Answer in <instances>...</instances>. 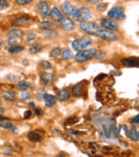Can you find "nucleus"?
<instances>
[{
	"label": "nucleus",
	"mask_w": 139,
	"mask_h": 157,
	"mask_svg": "<svg viewBox=\"0 0 139 157\" xmlns=\"http://www.w3.org/2000/svg\"><path fill=\"white\" fill-rule=\"evenodd\" d=\"M24 47H19V46H14V47H10L8 49V52L9 53H20L21 52L24 51Z\"/></svg>",
	"instance_id": "4be33fe9"
},
{
	"label": "nucleus",
	"mask_w": 139,
	"mask_h": 157,
	"mask_svg": "<svg viewBox=\"0 0 139 157\" xmlns=\"http://www.w3.org/2000/svg\"><path fill=\"white\" fill-rule=\"evenodd\" d=\"M61 54H62V50L60 47H55L51 52V56L52 58H58Z\"/></svg>",
	"instance_id": "a878e982"
},
{
	"label": "nucleus",
	"mask_w": 139,
	"mask_h": 157,
	"mask_svg": "<svg viewBox=\"0 0 139 157\" xmlns=\"http://www.w3.org/2000/svg\"><path fill=\"white\" fill-rule=\"evenodd\" d=\"M9 7V3L7 0H0V10H4Z\"/></svg>",
	"instance_id": "2f4dec72"
},
{
	"label": "nucleus",
	"mask_w": 139,
	"mask_h": 157,
	"mask_svg": "<svg viewBox=\"0 0 139 157\" xmlns=\"http://www.w3.org/2000/svg\"><path fill=\"white\" fill-rule=\"evenodd\" d=\"M57 97L61 101H68V99L70 98V93H69L68 89H62L60 91V93L58 94Z\"/></svg>",
	"instance_id": "6ab92c4d"
},
{
	"label": "nucleus",
	"mask_w": 139,
	"mask_h": 157,
	"mask_svg": "<svg viewBox=\"0 0 139 157\" xmlns=\"http://www.w3.org/2000/svg\"><path fill=\"white\" fill-rule=\"evenodd\" d=\"M98 52L97 49L95 48H90V49H84L80 51L75 56V60L79 63H83L85 61H88L96 57Z\"/></svg>",
	"instance_id": "f257e3e1"
},
{
	"label": "nucleus",
	"mask_w": 139,
	"mask_h": 157,
	"mask_svg": "<svg viewBox=\"0 0 139 157\" xmlns=\"http://www.w3.org/2000/svg\"><path fill=\"white\" fill-rule=\"evenodd\" d=\"M4 154H6L7 155H12V152H11L10 150H6V151H4Z\"/></svg>",
	"instance_id": "37998d69"
},
{
	"label": "nucleus",
	"mask_w": 139,
	"mask_h": 157,
	"mask_svg": "<svg viewBox=\"0 0 139 157\" xmlns=\"http://www.w3.org/2000/svg\"><path fill=\"white\" fill-rule=\"evenodd\" d=\"M18 89L21 90V91H26L29 89V83L27 82L26 81H21L18 82Z\"/></svg>",
	"instance_id": "b1692460"
},
{
	"label": "nucleus",
	"mask_w": 139,
	"mask_h": 157,
	"mask_svg": "<svg viewBox=\"0 0 139 157\" xmlns=\"http://www.w3.org/2000/svg\"><path fill=\"white\" fill-rule=\"evenodd\" d=\"M2 96L6 101H15L16 99V93L14 91H6L2 93Z\"/></svg>",
	"instance_id": "a211bd4d"
},
{
	"label": "nucleus",
	"mask_w": 139,
	"mask_h": 157,
	"mask_svg": "<svg viewBox=\"0 0 139 157\" xmlns=\"http://www.w3.org/2000/svg\"><path fill=\"white\" fill-rule=\"evenodd\" d=\"M106 56H107V53L106 52H97V55H96V59H103L104 58H105Z\"/></svg>",
	"instance_id": "c9c22d12"
},
{
	"label": "nucleus",
	"mask_w": 139,
	"mask_h": 157,
	"mask_svg": "<svg viewBox=\"0 0 139 157\" xmlns=\"http://www.w3.org/2000/svg\"><path fill=\"white\" fill-rule=\"evenodd\" d=\"M80 29L82 31L90 34L97 33L98 29H100V27L96 22H89V21H84L80 22Z\"/></svg>",
	"instance_id": "39448f33"
},
{
	"label": "nucleus",
	"mask_w": 139,
	"mask_h": 157,
	"mask_svg": "<svg viewBox=\"0 0 139 157\" xmlns=\"http://www.w3.org/2000/svg\"><path fill=\"white\" fill-rule=\"evenodd\" d=\"M18 44V40L16 38H9V40L7 41V45L9 47H14V46H16Z\"/></svg>",
	"instance_id": "7c9ffc66"
},
{
	"label": "nucleus",
	"mask_w": 139,
	"mask_h": 157,
	"mask_svg": "<svg viewBox=\"0 0 139 157\" xmlns=\"http://www.w3.org/2000/svg\"><path fill=\"white\" fill-rule=\"evenodd\" d=\"M30 21V18L28 17H21L14 22L13 25H25Z\"/></svg>",
	"instance_id": "412c9836"
},
{
	"label": "nucleus",
	"mask_w": 139,
	"mask_h": 157,
	"mask_svg": "<svg viewBox=\"0 0 139 157\" xmlns=\"http://www.w3.org/2000/svg\"><path fill=\"white\" fill-rule=\"evenodd\" d=\"M51 18L56 22H61L64 18L63 15L56 7H52L51 10Z\"/></svg>",
	"instance_id": "f8f14e48"
},
{
	"label": "nucleus",
	"mask_w": 139,
	"mask_h": 157,
	"mask_svg": "<svg viewBox=\"0 0 139 157\" xmlns=\"http://www.w3.org/2000/svg\"><path fill=\"white\" fill-rule=\"evenodd\" d=\"M96 35L99 38L109 41H114L118 40V35L114 34V32L109 31L108 29H98L96 33Z\"/></svg>",
	"instance_id": "423d86ee"
},
{
	"label": "nucleus",
	"mask_w": 139,
	"mask_h": 157,
	"mask_svg": "<svg viewBox=\"0 0 139 157\" xmlns=\"http://www.w3.org/2000/svg\"><path fill=\"white\" fill-rule=\"evenodd\" d=\"M108 16L111 17L114 20H118V21H123L126 19V15L124 12V8L120 5L114 6V8L111 9V10L109 11Z\"/></svg>",
	"instance_id": "20e7f679"
},
{
	"label": "nucleus",
	"mask_w": 139,
	"mask_h": 157,
	"mask_svg": "<svg viewBox=\"0 0 139 157\" xmlns=\"http://www.w3.org/2000/svg\"><path fill=\"white\" fill-rule=\"evenodd\" d=\"M27 138L31 142L37 143V142H40V141L42 140V136L37 132H30L27 134Z\"/></svg>",
	"instance_id": "f3484780"
},
{
	"label": "nucleus",
	"mask_w": 139,
	"mask_h": 157,
	"mask_svg": "<svg viewBox=\"0 0 139 157\" xmlns=\"http://www.w3.org/2000/svg\"><path fill=\"white\" fill-rule=\"evenodd\" d=\"M91 45H92V40L90 37H82V38L77 39L72 42L73 49L78 52L86 49L87 47Z\"/></svg>",
	"instance_id": "7ed1b4c3"
},
{
	"label": "nucleus",
	"mask_w": 139,
	"mask_h": 157,
	"mask_svg": "<svg viewBox=\"0 0 139 157\" xmlns=\"http://www.w3.org/2000/svg\"><path fill=\"white\" fill-rule=\"evenodd\" d=\"M40 65H41V67L43 69H45V70H49V69L52 68V65L49 62V61H46V60H42L41 62H40Z\"/></svg>",
	"instance_id": "c85d7f7f"
},
{
	"label": "nucleus",
	"mask_w": 139,
	"mask_h": 157,
	"mask_svg": "<svg viewBox=\"0 0 139 157\" xmlns=\"http://www.w3.org/2000/svg\"><path fill=\"white\" fill-rule=\"evenodd\" d=\"M32 116V112L30 110H27L26 111L25 113H24V119H30V117Z\"/></svg>",
	"instance_id": "4c0bfd02"
},
{
	"label": "nucleus",
	"mask_w": 139,
	"mask_h": 157,
	"mask_svg": "<svg viewBox=\"0 0 139 157\" xmlns=\"http://www.w3.org/2000/svg\"><path fill=\"white\" fill-rule=\"evenodd\" d=\"M38 11L40 16L45 19L51 18V9L45 1H40L38 4Z\"/></svg>",
	"instance_id": "0eeeda50"
},
{
	"label": "nucleus",
	"mask_w": 139,
	"mask_h": 157,
	"mask_svg": "<svg viewBox=\"0 0 139 157\" xmlns=\"http://www.w3.org/2000/svg\"><path fill=\"white\" fill-rule=\"evenodd\" d=\"M34 0H16V4L19 5H26V4H28L30 3H32Z\"/></svg>",
	"instance_id": "72a5a7b5"
},
{
	"label": "nucleus",
	"mask_w": 139,
	"mask_h": 157,
	"mask_svg": "<svg viewBox=\"0 0 139 157\" xmlns=\"http://www.w3.org/2000/svg\"><path fill=\"white\" fill-rule=\"evenodd\" d=\"M28 106H29L30 108H34V106H35V104H34V102H30L29 104H28Z\"/></svg>",
	"instance_id": "79ce46f5"
},
{
	"label": "nucleus",
	"mask_w": 139,
	"mask_h": 157,
	"mask_svg": "<svg viewBox=\"0 0 139 157\" xmlns=\"http://www.w3.org/2000/svg\"><path fill=\"white\" fill-rule=\"evenodd\" d=\"M44 101H45V106L47 107H52L53 106H55L56 101H55V97L52 94H45L44 95Z\"/></svg>",
	"instance_id": "2eb2a0df"
},
{
	"label": "nucleus",
	"mask_w": 139,
	"mask_h": 157,
	"mask_svg": "<svg viewBox=\"0 0 139 157\" xmlns=\"http://www.w3.org/2000/svg\"><path fill=\"white\" fill-rule=\"evenodd\" d=\"M36 38V34H34V33H30L29 34H27V41H33Z\"/></svg>",
	"instance_id": "e433bc0d"
},
{
	"label": "nucleus",
	"mask_w": 139,
	"mask_h": 157,
	"mask_svg": "<svg viewBox=\"0 0 139 157\" xmlns=\"http://www.w3.org/2000/svg\"><path fill=\"white\" fill-rule=\"evenodd\" d=\"M3 45H4V41L2 40H0V50L3 48Z\"/></svg>",
	"instance_id": "a18cd8bd"
},
{
	"label": "nucleus",
	"mask_w": 139,
	"mask_h": 157,
	"mask_svg": "<svg viewBox=\"0 0 139 157\" xmlns=\"http://www.w3.org/2000/svg\"><path fill=\"white\" fill-rule=\"evenodd\" d=\"M101 25L104 27L106 29L111 30V31H117L119 29V25L116 21L110 18H103L101 21Z\"/></svg>",
	"instance_id": "1a4fd4ad"
},
{
	"label": "nucleus",
	"mask_w": 139,
	"mask_h": 157,
	"mask_svg": "<svg viewBox=\"0 0 139 157\" xmlns=\"http://www.w3.org/2000/svg\"><path fill=\"white\" fill-rule=\"evenodd\" d=\"M4 113V108H2V107H0V116L1 115H3Z\"/></svg>",
	"instance_id": "c03bdc74"
},
{
	"label": "nucleus",
	"mask_w": 139,
	"mask_h": 157,
	"mask_svg": "<svg viewBox=\"0 0 139 157\" xmlns=\"http://www.w3.org/2000/svg\"><path fill=\"white\" fill-rule=\"evenodd\" d=\"M124 65L128 67H139V58H129L121 61Z\"/></svg>",
	"instance_id": "ddd939ff"
},
{
	"label": "nucleus",
	"mask_w": 139,
	"mask_h": 157,
	"mask_svg": "<svg viewBox=\"0 0 139 157\" xmlns=\"http://www.w3.org/2000/svg\"><path fill=\"white\" fill-rule=\"evenodd\" d=\"M40 24H41L43 27L46 28V29H54V28H56V26H55L54 23L50 22V21H42V22H40Z\"/></svg>",
	"instance_id": "c756f323"
},
{
	"label": "nucleus",
	"mask_w": 139,
	"mask_h": 157,
	"mask_svg": "<svg viewBox=\"0 0 139 157\" xmlns=\"http://www.w3.org/2000/svg\"><path fill=\"white\" fill-rule=\"evenodd\" d=\"M40 77H41V80H42L43 83L45 85L51 84L53 82H54V79H55V76L52 72H46V71H43L40 75Z\"/></svg>",
	"instance_id": "9b49d317"
},
{
	"label": "nucleus",
	"mask_w": 139,
	"mask_h": 157,
	"mask_svg": "<svg viewBox=\"0 0 139 157\" xmlns=\"http://www.w3.org/2000/svg\"><path fill=\"white\" fill-rule=\"evenodd\" d=\"M30 97V92L28 91H22V93L21 94V101H26L28 100Z\"/></svg>",
	"instance_id": "473e14b6"
},
{
	"label": "nucleus",
	"mask_w": 139,
	"mask_h": 157,
	"mask_svg": "<svg viewBox=\"0 0 139 157\" xmlns=\"http://www.w3.org/2000/svg\"><path fill=\"white\" fill-rule=\"evenodd\" d=\"M93 17L92 12L86 7H81L78 9L75 16L73 17L76 21L78 22H84V21H88Z\"/></svg>",
	"instance_id": "f03ea898"
},
{
	"label": "nucleus",
	"mask_w": 139,
	"mask_h": 157,
	"mask_svg": "<svg viewBox=\"0 0 139 157\" xmlns=\"http://www.w3.org/2000/svg\"><path fill=\"white\" fill-rule=\"evenodd\" d=\"M61 28L66 32H71L74 29V23L68 17H64L62 21H61Z\"/></svg>",
	"instance_id": "9d476101"
},
{
	"label": "nucleus",
	"mask_w": 139,
	"mask_h": 157,
	"mask_svg": "<svg viewBox=\"0 0 139 157\" xmlns=\"http://www.w3.org/2000/svg\"><path fill=\"white\" fill-rule=\"evenodd\" d=\"M62 58L65 59H73V52H71L69 49H66V50H64L62 52Z\"/></svg>",
	"instance_id": "393cba45"
},
{
	"label": "nucleus",
	"mask_w": 139,
	"mask_h": 157,
	"mask_svg": "<svg viewBox=\"0 0 139 157\" xmlns=\"http://www.w3.org/2000/svg\"><path fill=\"white\" fill-rule=\"evenodd\" d=\"M34 113H35V114L38 115V116H40V115L43 113L42 110H41L40 108H35V109H34Z\"/></svg>",
	"instance_id": "58836bf2"
},
{
	"label": "nucleus",
	"mask_w": 139,
	"mask_h": 157,
	"mask_svg": "<svg viewBox=\"0 0 139 157\" xmlns=\"http://www.w3.org/2000/svg\"><path fill=\"white\" fill-rule=\"evenodd\" d=\"M97 8L99 11H104V10H106L107 8H108V4H103V3H102V4H99L97 5Z\"/></svg>",
	"instance_id": "f704fd0d"
},
{
	"label": "nucleus",
	"mask_w": 139,
	"mask_h": 157,
	"mask_svg": "<svg viewBox=\"0 0 139 157\" xmlns=\"http://www.w3.org/2000/svg\"><path fill=\"white\" fill-rule=\"evenodd\" d=\"M131 123L132 124H139V115H137L136 118H134V119H132Z\"/></svg>",
	"instance_id": "a19ab883"
},
{
	"label": "nucleus",
	"mask_w": 139,
	"mask_h": 157,
	"mask_svg": "<svg viewBox=\"0 0 139 157\" xmlns=\"http://www.w3.org/2000/svg\"><path fill=\"white\" fill-rule=\"evenodd\" d=\"M85 1L90 4H98V3H101L102 0H85Z\"/></svg>",
	"instance_id": "ea45409f"
},
{
	"label": "nucleus",
	"mask_w": 139,
	"mask_h": 157,
	"mask_svg": "<svg viewBox=\"0 0 139 157\" xmlns=\"http://www.w3.org/2000/svg\"><path fill=\"white\" fill-rule=\"evenodd\" d=\"M0 104H1V100H0Z\"/></svg>",
	"instance_id": "49530a36"
},
{
	"label": "nucleus",
	"mask_w": 139,
	"mask_h": 157,
	"mask_svg": "<svg viewBox=\"0 0 139 157\" xmlns=\"http://www.w3.org/2000/svg\"><path fill=\"white\" fill-rule=\"evenodd\" d=\"M9 118H4V117H1L0 116V128L6 129L9 124Z\"/></svg>",
	"instance_id": "bb28decb"
},
{
	"label": "nucleus",
	"mask_w": 139,
	"mask_h": 157,
	"mask_svg": "<svg viewBox=\"0 0 139 157\" xmlns=\"http://www.w3.org/2000/svg\"><path fill=\"white\" fill-rule=\"evenodd\" d=\"M83 82H80V83H78V84H76L74 87H73V94L77 96V97H79L81 93L83 92V89H84V86L83 85Z\"/></svg>",
	"instance_id": "aec40b11"
},
{
	"label": "nucleus",
	"mask_w": 139,
	"mask_h": 157,
	"mask_svg": "<svg viewBox=\"0 0 139 157\" xmlns=\"http://www.w3.org/2000/svg\"><path fill=\"white\" fill-rule=\"evenodd\" d=\"M23 35V32L21 29H13L9 30L6 33V36L9 38H20Z\"/></svg>",
	"instance_id": "dca6fc26"
},
{
	"label": "nucleus",
	"mask_w": 139,
	"mask_h": 157,
	"mask_svg": "<svg viewBox=\"0 0 139 157\" xmlns=\"http://www.w3.org/2000/svg\"><path fill=\"white\" fill-rule=\"evenodd\" d=\"M39 34L47 39H53L58 36L57 32H55V31L51 29H46V28L44 29L40 30L39 31Z\"/></svg>",
	"instance_id": "4468645a"
},
{
	"label": "nucleus",
	"mask_w": 139,
	"mask_h": 157,
	"mask_svg": "<svg viewBox=\"0 0 139 157\" xmlns=\"http://www.w3.org/2000/svg\"><path fill=\"white\" fill-rule=\"evenodd\" d=\"M43 49V46L41 44H35L29 47V52L31 53H37Z\"/></svg>",
	"instance_id": "5701e85b"
},
{
	"label": "nucleus",
	"mask_w": 139,
	"mask_h": 157,
	"mask_svg": "<svg viewBox=\"0 0 139 157\" xmlns=\"http://www.w3.org/2000/svg\"><path fill=\"white\" fill-rule=\"evenodd\" d=\"M61 10L62 11L67 15V16H70V17H74L75 16L76 12L78 10V9L76 8L73 4H72L70 2H63L62 4H61Z\"/></svg>",
	"instance_id": "6e6552de"
},
{
	"label": "nucleus",
	"mask_w": 139,
	"mask_h": 157,
	"mask_svg": "<svg viewBox=\"0 0 139 157\" xmlns=\"http://www.w3.org/2000/svg\"><path fill=\"white\" fill-rule=\"evenodd\" d=\"M6 130H7L8 132L13 133V134H16L17 133V128L13 124L10 123V122H9L8 125H7V127H6Z\"/></svg>",
	"instance_id": "cd10ccee"
}]
</instances>
